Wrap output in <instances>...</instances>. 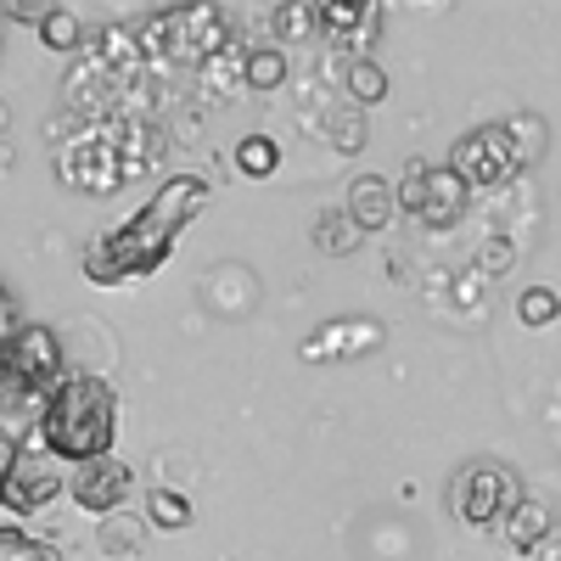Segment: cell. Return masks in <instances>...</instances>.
I'll return each mask as SVG.
<instances>
[{
    "mask_svg": "<svg viewBox=\"0 0 561 561\" xmlns=\"http://www.w3.org/2000/svg\"><path fill=\"white\" fill-rule=\"evenodd\" d=\"M343 90H348V107H377V102H388V73H382V62H370V57H354L348 62V73H343Z\"/></svg>",
    "mask_w": 561,
    "mask_h": 561,
    "instance_id": "13",
    "label": "cell"
},
{
    "mask_svg": "<svg viewBox=\"0 0 561 561\" xmlns=\"http://www.w3.org/2000/svg\"><path fill=\"white\" fill-rule=\"evenodd\" d=\"M343 214L365 230H388L393 219H399V192H393V180H382V174H354L348 180V203H343Z\"/></svg>",
    "mask_w": 561,
    "mask_h": 561,
    "instance_id": "10",
    "label": "cell"
},
{
    "mask_svg": "<svg viewBox=\"0 0 561 561\" xmlns=\"http://www.w3.org/2000/svg\"><path fill=\"white\" fill-rule=\"evenodd\" d=\"M84 28H79V18L68 12V7H45V18H39V45L45 51H84Z\"/></svg>",
    "mask_w": 561,
    "mask_h": 561,
    "instance_id": "17",
    "label": "cell"
},
{
    "mask_svg": "<svg viewBox=\"0 0 561 561\" xmlns=\"http://www.w3.org/2000/svg\"><path fill=\"white\" fill-rule=\"evenodd\" d=\"M382 343V325H370V320H332V325H320V332L304 343V359H320V354H337V359H359Z\"/></svg>",
    "mask_w": 561,
    "mask_h": 561,
    "instance_id": "11",
    "label": "cell"
},
{
    "mask_svg": "<svg viewBox=\"0 0 561 561\" xmlns=\"http://www.w3.org/2000/svg\"><path fill=\"white\" fill-rule=\"evenodd\" d=\"M0 561H62V550L28 528H0Z\"/></svg>",
    "mask_w": 561,
    "mask_h": 561,
    "instance_id": "18",
    "label": "cell"
},
{
    "mask_svg": "<svg viewBox=\"0 0 561 561\" xmlns=\"http://www.w3.org/2000/svg\"><path fill=\"white\" fill-rule=\"evenodd\" d=\"M270 28H275V39H280V45H298V39L320 34V28H314V7H293V0L270 12Z\"/></svg>",
    "mask_w": 561,
    "mask_h": 561,
    "instance_id": "21",
    "label": "cell"
},
{
    "mask_svg": "<svg viewBox=\"0 0 561 561\" xmlns=\"http://www.w3.org/2000/svg\"><path fill=\"white\" fill-rule=\"evenodd\" d=\"M332 147H337L343 158L365 152V113H359V107H343V113L332 118Z\"/></svg>",
    "mask_w": 561,
    "mask_h": 561,
    "instance_id": "24",
    "label": "cell"
},
{
    "mask_svg": "<svg viewBox=\"0 0 561 561\" xmlns=\"http://www.w3.org/2000/svg\"><path fill=\"white\" fill-rule=\"evenodd\" d=\"M208 197H214L208 174H169L158 185V197L140 208L124 230H113V237H102V242H90L84 275L96 280V287H113V280L163 270L169 253H174V242H180V230L208 208Z\"/></svg>",
    "mask_w": 561,
    "mask_h": 561,
    "instance_id": "1",
    "label": "cell"
},
{
    "mask_svg": "<svg viewBox=\"0 0 561 561\" xmlns=\"http://www.w3.org/2000/svg\"><path fill=\"white\" fill-rule=\"evenodd\" d=\"M102 556H118V561H129L135 550H140V528L124 517V511H118V517H102Z\"/></svg>",
    "mask_w": 561,
    "mask_h": 561,
    "instance_id": "22",
    "label": "cell"
},
{
    "mask_svg": "<svg viewBox=\"0 0 561 561\" xmlns=\"http://www.w3.org/2000/svg\"><path fill=\"white\" fill-rule=\"evenodd\" d=\"M455 298H460V304H483V270L460 275V280H455Z\"/></svg>",
    "mask_w": 561,
    "mask_h": 561,
    "instance_id": "27",
    "label": "cell"
},
{
    "mask_svg": "<svg viewBox=\"0 0 561 561\" xmlns=\"http://www.w3.org/2000/svg\"><path fill=\"white\" fill-rule=\"evenodd\" d=\"M0 359H7V377H0V388H12V393H23V399H39V404H45V393L68 377V370H62V343H57L51 325H23L18 343L0 354Z\"/></svg>",
    "mask_w": 561,
    "mask_h": 561,
    "instance_id": "6",
    "label": "cell"
},
{
    "mask_svg": "<svg viewBox=\"0 0 561 561\" xmlns=\"http://www.w3.org/2000/svg\"><path fill=\"white\" fill-rule=\"evenodd\" d=\"M230 163H237L248 180H270V174L280 169V147H275L270 135H242L237 152H230Z\"/></svg>",
    "mask_w": 561,
    "mask_h": 561,
    "instance_id": "16",
    "label": "cell"
},
{
    "mask_svg": "<svg viewBox=\"0 0 561 561\" xmlns=\"http://www.w3.org/2000/svg\"><path fill=\"white\" fill-rule=\"evenodd\" d=\"M449 505L466 528H494L511 505H517V478L494 460H472L466 472L449 483Z\"/></svg>",
    "mask_w": 561,
    "mask_h": 561,
    "instance_id": "7",
    "label": "cell"
},
{
    "mask_svg": "<svg viewBox=\"0 0 561 561\" xmlns=\"http://www.w3.org/2000/svg\"><path fill=\"white\" fill-rule=\"evenodd\" d=\"M505 539L517 550H539L550 539V505L534 494H517V505L505 511Z\"/></svg>",
    "mask_w": 561,
    "mask_h": 561,
    "instance_id": "12",
    "label": "cell"
},
{
    "mask_svg": "<svg viewBox=\"0 0 561 561\" xmlns=\"http://www.w3.org/2000/svg\"><path fill=\"white\" fill-rule=\"evenodd\" d=\"M18 332H23V314H18V304H12V293L0 287V354H7L12 343H18Z\"/></svg>",
    "mask_w": 561,
    "mask_h": 561,
    "instance_id": "25",
    "label": "cell"
},
{
    "mask_svg": "<svg viewBox=\"0 0 561 561\" xmlns=\"http://www.w3.org/2000/svg\"><path fill=\"white\" fill-rule=\"evenodd\" d=\"M34 438L51 460H68L73 472L90 460H107L118 444V393L107 377H90V370H73L62 377L39 404Z\"/></svg>",
    "mask_w": 561,
    "mask_h": 561,
    "instance_id": "2",
    "label": "cell"
},
{
    "mask_svg": "<svg viewBox=\"0 0 561 561\" xmlns=\"http://www.w3.org/2000/svg\"><path fill=\"white\" fill-rule=\"evenodd\" d=\"M68 494H73L79 511H90V517H118V511L135 500V472L118 455L90 460V466H79V472L68 478Z\"/></svg>",
    "mask_w": 561,
    "mask_h": 561,
    "instance_id": "9",
    "label": "cell"
},
{
    "mask_svg": "<svg viewBox=\"0 0 561 561\" xmlns=\"http://www.w3.org/2000/svg\"><path fill=\"white\" fill-rule=\"evenodd\" d=\"M505 264H511V242L500 237V242H489V248H483V264H478V270H483V275H500Z\"/></svg>",
    "mask_w": 561,
    "mask_h": 561,
    "instance_id": "26",
    "label": "cell"
},
{
    "mask_svg": "<svg viewBox=\"0 0 561 561\" xmlns=\"http://www.w3.org/2000/svg\"><path fill=\"white\" fill-rule=\"evenodd\" d=\"M365 23H377V12H365V7H348V0H325V7H314V28L320 34H354Z\"/></svg>",
    "mask_w": 561,
    "mask_h": 561,
    "instance_id": "19",
    "label": "cell"
},
{
    "mask_svg": "<svg viewBox=\"0 0 561 561\" xmlns=\"http://www.w3.org/2000/svg\"><path fill=\"white\" fill-rule=\"evenodd\" d=\"M556 314H561V293H550V287H528L517 298V320L534 325V332H539V325H550Z\"/></svg>",
    "mask_w": 561,
    "mask_h": 561,
    "instance_id": "23",
    "label": "cell"
},
{
    "mask_svg": "<svg viewBox=\"0 0 561 561\" xmlns=\"http://www.w3.org/2000/svg\"><path fill=\"white\" fill-rule=\"evenodd\" d=\"M57 494H68L62 466L45 449H18V466H12L7 489H0V505H7L12 517H34V511H45Z\"/></svg>",
    "mask_w": 561,
    "mask_h": 561,
    "instance_id": "8",
    "label": "cell"
},
{
    "mask_svg": "<svg viewBox=\"0 0 561 561\" xmlns=\"http://www.w3.org/2000/svg\"><path fill=\"white\" fill-rule=\"evenodd\" d=\"M393 192H399V214H410V219H421V225H433V230L460 225L466 203H472V192H466V185L449 174V163H444V169H427L421 158L404 163V180L393 185Z\"/></svg>",
    "mask_w": 561,
    "mask_h": 561,
    "instance_id": "5",
    "label": "cell"
},
{
    "mask_svg": "<svg viewBox=\"0 0 561 561\" xmlns=\"http://www.w3.org/2000/svg\"><path fill=\"white\" fill-rule=\"evenodd\" d=\"M140 500H147V523L152 528H163V534H180V528H192V517H197V511H192V500H185L180 489H147V494H140Z\"/></svg>",
    "mask_w": 561,
    "mask_h": 561,
    "instance_id": "15",
    "label": "cell"
},
{
    "mask_svg": "<svg viewBox=\"0 0 561 561\" xmlns=\"http://www.w3.org/2000/svg\"><path fill=\"white\" fill-rule=\"evenodd\" d=\"M124 129L129 118H113V124H96L90 135H79L73 147L57 152V174L62 185H73V192H90V197H107L118 192L129 174V152H124Z\"/></svg>",
    "mask_w": 561,
    "mask_h": 561,
    "instance_id": "3",
    "label": "cell"
},
{
    "mask_svg": "<svg viewBox=\"0 0 561 561\" xmlns=\"http://www.w3.org/2000/svg\"><path fill=\"white\" fill-rule=\"evenodd\" d=\"M242 84L248 90H280L287 84V51H280V45H253V51H242Z\"/></svg>",
    "mask_w": 561,
    "mask_h": 561,
    "instance_id": "14",
    "label": "cell"
},
{
    "mask_svg": "<svg viewBox=\"0 0 561 561\" xmlns=\"http://www.w3.org/2000/svg\"><path fill=\"white\" fill-rule=\"evenodd\" d=\"M365 230L348 219V214H320V230H314V248L320 253H354Z\"/></svg>",
    "mask_w": 561,
    "mask_h": 561,
    "instance_id": "20",
    "label": "cell"
},
{
    "mask_svg": "<svg viewBox=\"0 0 561 561\" xmlns=\"http://www.w3.org/2000/svg\"><path fill=\"white\" fill-rule=\"evenodd\" d=\"M517 169H523V152H517V140H511L505 124L466 129L455 147H449V174L466 185V192H483V185H505Z\"/></svg>",
    "mask_w": 561,
    "mask_h": 561,
    "instance_id": "4",
    "label": "cell"
},
{
    "mask_svg": "<svg viewBox=\"0 0 561 561\" xmlns=\"http://www.w3.org/2000/svg\"><path fill=\"white\" fill-rule=\"evenodd\" d=\"M0 129H7V102H0Z\"/></svg>",
    "mask_w": 561,
    "mask_h": 561,
    "instance_id": "29",
    "label": "cell"
},
{
    "mask_svg": "<svg viewBox=\"0 0 561 561\" xmlns=\"http://www.w3.org/2000/svg\"><path fill=\"white\" fill-rule=\"evenodd\" d=\"M12 466H18V438L0 427V489H7V478H12Z\"/></svg>",
    "mask_w": 561,
    "mask_h": 561,
    "instance_id": "28",
    "label": "cell"
}]
</instances>
